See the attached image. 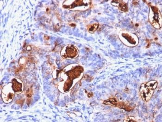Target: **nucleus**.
<instances>
[{
	"mask_svg": "<svg viewBox=\"0 0 162 122\" xmlns=\"http://www.w3.org/2000/svg\"><path fill=\"white\" fill-rule=\"evenodd\" d=\"M149 20L150 24L155 28L159 29L161 28L162 15L160 11L156 7L150 6Z\"/></svg>",
	"mask_w": 162,
	"mask_h": 122,
	"instance_id": "f03ea898",
	"label": "nucleus"
},
{
	"mask_svg": "<svg viewBox=\"0 0 162 122\" xmlns=\"http://www.w3.org/2000/svg\"><path fill=\"white\" fill-rule=\"evenodd\" d=\"M112 3H114V4H112V5L118 7L120 11L126 12L128 11L127 5L122 1H112Z\"/></svg>",
	"mask_w": 162,
	"mask_h": 122,
	"instance_id": "39448f33",
	"label": "nucleus"
},
{
	"mask_svg": "<svg viewBox=\"0 0 162 122\" xmlns=\"http://www.w3.org/2000/svg\"><path fill=\"white\" fill-rule=\"evenodd\" d=\"M22 100H17V101H16V103L17 104H21L22 103L21 102H22Z\"/></svg>",
	"mask_w": 162,
	"mask_h": 122,
	"instance_id": "f8f14e48",
	"label": "nucleus"
},
{
	"mask_svg": "<svg viewBox=\"0 0 162 122\" xmlns=\"http://www.w3.org/2000/svg\"><path fill=\"white\" fill-rule=\"evenodd\" d=\"M136 122L135 119L133 117H129L128 119L124 121V122Z\"/></svg>",
	"mask_w": 162,
	"mask_h": 122,
	"instance_id": "9b49d317",
	"label": "nucleus"
},
{
	"mask_svg": "<svg viewBox=\"0 0 162 122\" xmlns=\"http://www.w3.org/2000/svg\"><path fill=\"white\" fill-rule=\"evenodd\" d=\"M99 26L98 23H94V24L90 25L88 26V32L90 33H94L97 29Z\"/></svg>",
	"mask_w": 162,
	"mask_h": 122,
	"instance_id": "0eeeda50",
	"label": "nucleus"
},
{
	"mask_svg": "<svg viewBox=\"0 0 162 122\" xmlns=\"http://www.w3.org/2000/svg\"><path fill=\"white\" fill-rule=\"evenodd\" d=\"M123 36L125 38H126V40H128V42H130V43L133 44H136V40H135L134 39H133L130 35H129L128 34H123Z\"/></svg>",
	"mask_w": 162,
	"mask_h": 122,
	"instance_id": "1a4fd4ad",
	"label": "nucleus"
},
{
	"mask_svg": "<svg viewBox=\"0 0 162 122\" xmlns=\"http://www.w3.org/2000/svg\"><path fill=\"white\" fill-rule=\"evenodd\" d=\"M84 2V1H74L70 5H63V7L64 8L72 9L79 6H88V2L85 3Z\"/></svg>",
	"mask_w": 162,
	"mask_h": 122,
	"instance_id": "20e7f679",
	"label": "nucleus"
},
{
	"mask_svg": "<svg viewBox=\"0 0 162 122\" xmlns=\"http://www.w3.org/2000/svg\"><path fill=\"white\" fill-rule=\"evenodd\" d=\"M32 89H29L28 90L26 91V96H27L28 98H30V97H31V96L32 95Z\"/></svg>",
	"mask_w": 162,
	"mask_h": 122,
	"instance_id": "9d476101",
	"label": "nucleus"
},
{
	"mask_svg": "<svg viewBox=\"0 0 162 122\" xmlns=\"http://www.w3.org/2000/svg\"><path fill=\"white\" fill-rule=\"evenodd\" d=\"M12 87L13 90L15 92H19L21 91L22 84L19 83V82L15 79L13 80V86Z\"/></svg>",
	"mask_w": 162,
	"mask_h": 122,
	"instance_id": "423d86ee",
	"label": "nucleus"
},
{
	"mask_svg": "<svg viewBox=\"0 0 162 122\" xmlns=\"http://www.w3.org/2000/svg\"><path fill=\"white\" fill-rule=\"evenodd\" d=\"M157 86L158 82L156 80H152L141 84L140 88V93L142 99L145 102L150 100Z\"/></svg>",
	"mask_w": 162,
	"mask_h": 122,
	"instance_id": "f257e3e1",
	"label": "nucleus"
},
{
	"mask_svg": "<svg viewBox=\"0 0 162 122\" xmlns=\"http://www.w3.org/2000/svg\"><path fill=\"white\" fill-rule=\"evenodd\" d=\"M104 104H110L113 105L114 106H117L118 102L116 99L114 98H111L108 99V100H106L104 102Z\"/></svg>",
	"mask_w": 162,
	"mask_h": 122,
	"instance_id": "6e6552de",
	"label": "nucleus"
},
{
	"mask_svg": "<svg viewBox=\"0 0 162 122\" xmlns=\"http://www.w3.org/2000/svg\"><path fill=\"white\" fill-rule=\"evenodd\" d=\"M62 56L64 58H73L77 55V51L73 46L69 45L65 47L64 50H63Z\"/></svg>",
	"mask_w": 162,
	"mask_h": 122,
	"instance_id": "7ed1b4c3",
	"label": "nucleus"
}]
</instances>
